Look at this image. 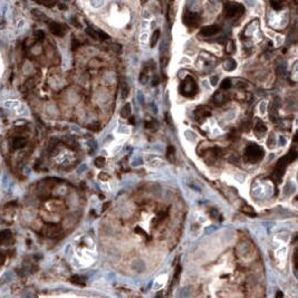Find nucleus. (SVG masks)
I'll return each instance as SVG.
<instances>
[{
    "mask_svg": "<svg viewBox=\"0 0 298 298\" xmlns=\"http://www.w3.org/2000/svg\"><path fill=\"white\" fill-rule=\"evenodd\" d=\"M297 158H298L297 151L290 150L286 155L282 156V159H279V161L277 162V164H276V167H275V170H273V174H271V178H273V180L275 181L276 183L282 178V175H284L285 171H286V167H288V164L294 162Z\"/></svg>",
    "mask_w": 298,
    "mask_h": 298,
    "instance_id": "f257e3e1",
    "label": "nucleus"
},
{
    "mask_svg": "<svg viewBox=\"0 0 298 298\" xmlns=\"http://www.w3.org/2000/svg\"><path fill=\"white\" fill-rule=\"evenodd\" d=\"M180 92L186 97H193L198 93V85L192 76H186L180 85Z\"/></svg>",
    "mask_w": 298,
    "mask_h": 298,
    "instance_id": "f03ea898",
    "label": "nucleus"
},
{
    "mask_svg": "<svg viewBox=\"0 0 298 298\" xmlns=\"http://www.w3.org/2000/svg\"><path fill=\"white\" fill-rule=\"evenodd\" d=\"M263 158L264 150L263 148H260L259 145L250 144L249 146H247L246 151H245V159H246V161L250 162V163H256V162H259Z\"/></svg>",
    "mask_w": 298,
    "mask_h": 298,
    "instance_id": "7ed1b4c3",
    "label": "nucleus"
},
{
    "mask_svg": "<svg viewBox=\"0 0 298 298\" xmlns=\"http://www.w3.org/2000/svg\"><path fill=\"white\" fill-rule=\"evenodd\" d=\"M245 12L244 6L240 3H228L226 6V16L228 18H235L239 17Z\"/></svg>",
    "mask_w": 298,
    "mask_h": 298,
    "instance_id": "20e7f679",
    "label": "nucleus"
},
{
    "mask_svg": "<svg viewBox=\"0 0 298 298\" xmlns=\"http://www.w3.org/2000/svg\"><path fill=\"white\" fill-rule=\"evenodd\" d=\"M43 235L48 237V238H57L63 233V229L62 227L57 226V224H46L43 227Z\"/></svg>",
    "mask_w": 298,
    "mask_h": 298,
    "instance_id": "39448f33",
    "label": "nucleus"
},
{
    "mask_svg": "<svg viewBox=\"0 0 298 298\" xmlns=\"http://www.w3.org/2000/svg\"><path fill=\"white\" fill-rule=\"evenodd\" d=\"M183 22L184 25H186L188 27L197 26L200 22V16L198 14H194V12H188V14L184 15Z\"/></svg>",
    "mask_w": 298,
    "mask_h": 298,
    "instance_id": "423d86ee",
    "label": "nucleus"
},
{
    "mask_svg": "<svg viewBox=\"0 0 298 298\" xmlns=\"http://www.w3.org/2000/svg\"><path fill=\"white\" fill-rule=\"evenodd\" d=\"M48 25H49V29H50V31H52L53 35L58 36V37H63V36L65 35L66 30H67V28H66L65 26L60 25V24H58V22L50 21Z\"/></svg>",
    "mask_w": 298,
    "mask_h": 298,
    "instance_id": "0eeeda50",
    "label": "nucleus"
},
{
    "mask_svg": "<svg viewBox=\"0 0 298 298\" xmlns=\"http://www.w3.org/2000/svg\"><path fill=\"white\" fill-rule=\"evenodd\" d=\"M220 31V27L218 25H211L203 27L202 29L200 30V35L202 37H212V36L217 35Z\"/></svg>",
    "mask_w": 298,
    "mask_h": 298,
    "instance_id": "6e6552de",
    "label": "nucleus"
},
{
    "mask_svg": "<svg viewBox=\"0 0 298 298\" xmlns=\"http://www.w3.org/2000/svg\"><path fill=\"white\" fill-rule=\"evenodd\" d=\"M12 242V233L10 230L5 229L0 231V245L9 246Z\"/></svg>",
    "mask_w": 298,
    "mask_h": 298,
    "instance_id": "1a4fd4ad",
    "label": "nucleus"
},
{
    "mask_svg": "<svg viewBox=\"0 0 298 298\" xmlns=\"http://www.w3.org/2000/svg\"><path fill=\"white\" fill-rule=\"evenodd\" d=\"M27 145V139L22 136H17L12 140V143H11V149L12 150H20V149L25 148Z\"/></svg>",
    "mask_w": 298,
    "mask_h": 298,
    "instance_id": "9d476101",
    "label": "nucleus"
},
{
    "mask_svg": "<svg viewBox=\"0 0 298 298\" xmlns=\"http://www.w3.org/2000/svg\"><path fill=\"white\" fill-rule=\"evenodd\" d=\"M254 133L258 135V136H260V135H264L267 132V126H266V124L264 123L261 120H257L256 121V124H254Z\"/></svg>",
    "mask_w": 298,
    "mask_h": 298,
    "instance_id": "9b49d317",
    "label": "nucleus"
},
{
    "mask_svg": "<svg viewBox=\"0 0 298 298\" xmlns=\"http://www.w3.org/2000/svg\"><path fill=\"white\" fill-rule=\"evenodd\" d=\"M31 15L35 17V19L39 20V21L47 22V24H49L50 22V19L48 18V16L45 15L44 12H41V11L38 10V9H33V10H31Z\"/></svg>",
    "mask_w": 298,
    "mask_h": 298,
    "instance_id": "f8f14e48",
    "label": "nucleus"
},
{
    "mask_svg": "<svg viewBox=\"0 0 298 298\" xmlns=\"http://www.w3.org/2000/svg\"><path fill=\"white\" fill-rule=\"evenodd\" d=\"M240 211L244 214H246V216L252 217V218L257 216V213H256V211L254 210V208H252V207H250L249 204H242L240 207Z\"/></svg>",
    "mask_w": 298,
    "mask_h": 298,
    "instance_id": "ddd939ff",
    "label": "nucleus"
},
{
    "mask_svg": "<svg viewBox=\"0 0 298 298\" xmlns=\"http://www.w3.org/2000/svg\"><path fill=\"white\" fill-rule=\"evenodd\" d=\"M131 112H132V107L130 103H126L122 109H121V116L124 118H129L131 116Z\"/></svg>",
    "mask_w": 298,
    "mask_h": 298,
    "instance_id": "4468645a",
    "label": "nucleus"
},
{
    "mask_svg": "<svg viewBox=\"0 0 298 298\" xmlns=\"http://www.w3.org/2000/svg\"><path fill=\"white\" fill-rule=\"evenodd\" d=\"M64 142H65V144L67 145L68 148H71V149H74V150H76V149L78 148V143L75 141L74 137L66 136L65 139H64Z\"/></svg>",
    "mask_w": 298,
    "mask_h": 298,
    "instance_id": "2eb2a0df",
    "label": "nucleus"
},
{
    "mask_svg": "<svg viewBox=\"0 0 298 298\" xmlns=\"http://www.w3.org/2000/svg\"><path fill=\"white\" fill-rule=\"evenodd\" d=\"M36 84H37V82H36L35 78H34V77H30V78H28V80L24 83L22 87L25 88L26 90H29V89H33V88L36 86Z\"/></svg>",
    "mask_w": 298,
    "mask_h": 298,
    "instance_id": "dca6fc26",
    "label": "nucleus"
},
{
    "mask_svg": "<svg viewBox=\"0 0 298 298\" xmlns=\"http://www.w3.org/2000/svg\"><path fill=\"white\" fill-rule=\"evenodd\" d=\"M69 280H71V284L77 285V286H84V285H85L84 278H83V277H80V276H78V275H74V276H71Z\"/></svg>",
    "mask_w": 298,
    "mask_h": 298,
    "instance_id": "f3484780",
    "label": "nucleus"
},
{
    "mask_svg": "<svg viewBox=\"0 0 298 298\" xmlns=\"http://www.w3.org/2000/svg\"><path fill=\"white\" fill-rule=\"evenodd\" d=\"M167 159L170 162H174L175 160V149L172 145H169L167 149Z\"/></svg>",
    "mask_w": 298,
    "mask_h": 298,
    "instance_id": "a211bd4d",
    "label": "nucleus"
},
{
    "mask_svg": "<svg viewBox=\"0 0 298 298\" xmlns=\"http://www.w3.org/2000/svg\"><path fill=\"white\" fill-rule=\"evenodd\" d=\"M223 67H224V69H227L228 71H231L237 67V63H236V60H233V59H228L224 62Z\"/></svg>",
    "mask_w": 298,
    "mask_h": 298,
    "instance_id": "6ab92c4d",
    "label": "nucleus"
},
{
    "mask_svg": "<svg viewBox=\"0 0 298 298\" xmlns=\"http://www.w3.org/2000/svg\"><path fill=\"white\" fill-rule=\"evenodd\" d=\"M181 271H182V267H181L180 265H177V267H175V270H174V275H173L172 285L177 284V282H179V279H180V275H181Z\"/></svg>",
    "mask_w": 298,
    "mask_h": 298,
    "instance_id": "aec40b11",
    "label": "nucleus"
},
{
    "mask_svg": "<svg viewBox=\"0 0 298 298\" xmlns=\"http://www.w3.org/2000/svg\"><path fill=\"white\" fill-rule=\"evenodd\" d=\"M160 35H161V33H160L159 29H156L155 31L152 34V37H151V43H150L151 47H154L156 45V43H158V40H159V38H160Z\"/></svg>",
    "mask_w": 298,
    "mask_h": 298,
    "instance_id": "412c9836",
    "label": "nucleus"
},
{
    "mask_svg": "<svg viewBox=\"0 0 298 298\" xmlns=\"http://www.w3.org/2000/svg\"><path fill=\"white\" fill-rule=\"evenodd\" d=\"M85 33H86V35L89 36L90 38H93L94 40H97V39H99L97 31H96V30H94L93 28H90V27L86 28V29H85Z\"/></svg>",
    "mask_w": 298,
    "mask_h": 298,
    "instance_id": "4be33fe9",
    "label": "nucleus"
},
{
    "mask_svg": "<svg viewBox=\"0 0 298 298\" xmlns=\"http://www.w3.org/2000/svg\"><path fill=\"white\" fill-rule=\"evenodd\" d=\"M213 102L216 103V104L221 105L226 102V97H224L221 93H216V95L213 96Z\"/></svg>",
    "mask_w": 298,
    "mask_h": 298,
    "instance_id": "5701e85b",
    "label": "nucleus"
},
{
    "mask_svg": "<svg viewBox=\"0 0 298 298\" xmlns=\"http://www.w3.org/2000/svg\"><path fill=\"white\" fill-rule=\"evenodd\" d=\"M270 5L275 10H280L282 8V0H270Z\"/></svg>",
    "mask_w": 298,
    "mask_h": 298,
    "instance_id": "b1692460",
    "label": "nucleus"
},
{
    "mask_svg": "<svg viewBox=\"0 0 298 298\" xmlns=\"http://www.w3.org/2000/svg\"><path fill=\"white\" fill-rule=\"evenodd\" d=\"M94 163H95L96 167H99V169H102V167H104V165H105V159L103 158V156H99V158H96V159H95Z\"/></svg>",
    "mask_w": 298,
    "mask_h": 298,
    "instance_id": "393cba45",
    "label": "nucleus"
},
{
    "mask_svg": "<svg viewBox=\"0 0 298 298\" xmlns=\"http://www.w3.org/2000/svg\"><path fill=\"white\" fill-rule=\"evenodd\" d=\"M220 87H221V89H229V88L231 87V80H230L229 78L223 80L221 85H220Z\"/></svg>",
    "mask_w": 298,
    "mask_h": 298,
    "instance_id": "a878e982",
    "label": "nucleus"
},
{
    "mask_svg": "<svg viewBox=\"0 0 298 298\" xmlns=\"http://www.w3.org/2000/svg\"><path fill=\"white\" fill-rule=\"evenodd\" d=\"M87 129L90 130V131H93V132H97L101 130V125H99V122H94V123L89 124V125L87 126Z\"/></svg>",
    "mask_w": 298,
    "mask_h": 298,
    "instance_id": "bb28decb",
    "label": "nucleus"
},
{
    "mask_svg": "<svg viewBox=\"0 0 298 298\" xmlns=\"http://www.w3.org/2000/svg\"><path fill=\"white\" fill-rule=\"evenodd\" d=\"M140 83L141 84H146V82H148V74H146V71H142V73L140 74Z\"/></svg>",
    "mask_w": 298,
    "mask_h": 298,
    "instance_id": "cd10ccee",
    "label": "nucleus"
},
{
    "mask_svg": "<svg viewBox=\"0 0 298 298\" xmlns=\"http://www.w3.org/2000/svg\"><path fill=\"white\" fill-rule=\"evenodd\" d=\"M210 216L212 217V219H214V220H218V219L221 218V216H220V213H219V211L217 210V209H211Z\"/></svg>",
    "mask_w": 298,
    "mask_h": 298,
    "instance_id": "c85d7f7f",
    "label": "nucleus"
},
{
    "mask_svg": "<svg viewBox=\"0 0 298 298\" xmlns=\"http://www.w3.org/2000/svg\"><path fill=\"white\" fill-rule=\"evenodd\" d=\"M35 36L37 40H43V39H45V33L43 30H36Z\"/></svg>",
    "mask_w": 298,
    "mask_h": 298,
    "instance_id": "c756f323",
    "label": "nucleus"
},
{
    "mask_svg": "<svg viewBox=\"0 0 298 298\" xmlns=\"http://www.w3.org/2000/svg\"><path fill=\"white\" fill-rule=\"evenodd\" d=\"M97 34H99V38L102 39V40H106V39H108V35H107L106 33H104L103 30L99 29L97 30Z\"/></svg>",
    "mask_w": 298,
    "mask_h": 298,
    "instance_id": "7c9ffc66",
    "label": "nucleus"
},
{
    "mask_svg": "<svg viewBox=\"0 0 298 298\" xmlns=\"http://www.w3.org/2000/svg\"><path fill=\"white\" fill-rule=\"evenodd\" d=\"M129 93H130L129 86H127V84H125L123 86V89H122V97H123V99H126V97L129 96Z\"/></svg>",
    "mask_w": 298,
    "mask_h": 298,
    "instance_id": "2f4dec72",
    "label": "nucleus"
},
{
    "mask_svg": "<svg viewBox=\"0 0 298 298\" xmlns=\"http://www.w3.org/2000/svg\"><path fill=\"white\" fill-rule=\"evenodd\" d=\"M80 46V41L77 40L76 38H73V40H71V50H76Z\"/></svg>",
    "mask_w": 298,
    "mask_h": 298,
    "instance_id": "473e14b6",
    "label": "nucleus"
},
{
    "mask_svg": "<svg viewBox=\"0 0 298 298\" xmlns=\"http://www.w3.org/2000/svg\"><path fill=\"white\" fill-rule=\"evenodd\" d=\"M109 178H111V177H109L106 172H101L99 174V180H102V181H107Z\"/></svg>",
    "mask_w": 298,
    "mask_h": 298,
    "instance_id": "72a5a7b5",
    "label": "nucleus"
},
{
    "mask_svg": "<svg viewBox=\"0 0 298 298\" xmlns=\"http://www.w3.org/2000/svg\"><path fill=\"white\" fill-rule=\"evenodd\" d=\"M218 80H219V77L214 75V76H212L210 78V84L212 85V86H217V85H218Z\"/></svg>",
    "mask_w": 298,
    "mask_h": 298,
    "instance_id": "f704fd0d",
    "label": "nucleus"
},
{
    "mask_svg": "<svg viewBox=\"0 0 298 298\" xmlns=\"http://www.w3.org/2000/svg\"><path fill=\"white\" fill-rule=\"evenodd\" d=\"M112 49L116 53H121L122 50V46L120 44H112Z\"/></svg>",
    "mask_w": 298,
    "mask_h": 298,
    "instance_id": "c9c22d12",
    "label": "nucleus"
},
{
    "mask_svg": "<svg viewBox=\"0 0 298 298\" xmlns=\"http://www.w3.org/2000/svg\"><path fill=\"white\" fill-rule=\"evenodd\" d=\"M268 146L269 148H273V146H275V137H273V135H270V137H269Z\"/></svg>",
    "mask_w": 298,
    "mask_h": 298,
    "instance_id": "e433bc0d",
    "label": "nucleus"
},
{
    "mask_svg": "<svg viewBox=\"0 0 298 298\" xmlns=\"http://www.w3.org/2000/svg\"><path fill=\"white\" fill-rule=\"evenodd\" d=\"M71 24H73V25H74L76 28H80V27H82V26H80V24L78 22V20H77L76 18H71Z\"/></svg>",
    "mask_w": 298,
    "mask_h": 298,
    "instance_id": "4c0bfd02",
    "label": "nucleus"
},
{
    "mask_svg": "<svg viewBox=\"0 0 298 298\" xmlns=\"http://www.w3.org/2000/svg\"><path fill=\"white\" fill-rule=\"evenodd\" d=\"M294 265L298 270V251H295V254H294Z\"/></svg>",
    "mask_w": 298,
    "mask_h": 298,
    "instance_id": "58836bf2",
    "label": "nucleus"
},
{
    "mask_svg": "<svg viewBox=\"0 0 298 298\" xmlns=\"http://www.w3.org/2000/svg\"><path fill=\"white\" fill-rule=\"evenodd\" d=\"M5 260H6V256H5V254H3L2 251H0V266H2V265H3V263H5Z\"/></svg>",
    "mask_w": 298,
    "mask_h": 298,
    "instance_id": "ea45409f",
    "label": "nucleus"
},
{
    "mask_svg": "<svg viewBox=\"0 0 298 298\" xmlns=\"http://www.w3.org/2000/svg\"><path fill=\"white\" fill-rule=\"evenodd\" d=\"M265 112H266V103H265V102H263V103L260 104V113H261V114H264Z\"/></svg>",
    "mask_w": 298,
    "mask_h": 298,
    "instance_id": "a19ab883",
    "label": "nucleus"
},
{
    "mask_svg": "<svg viewBox=\"0 0 298 298\" xmlns=\"http://www.w3.org/2000/svg\"><path fill=\"white\" fill-rule=\"evenodd\" d=\"M159 83H160L159 77L155 76V77L153 78V82H152V86H158V85H159Z\"/></svg>",
    "mask_w": 298,
    "mask_h": 298,
    "instance_id": "79ce46f5",
    "label": "nucleus"
},
{
    "mask_svg": "<svg viewBox=\"0 0 298 298\" xmlns=\"http://www.w3.org/2000/svg\"><path fill=\"white\" fill-rule=\"evenodd\" d=\"M88 146H89V148H92L93 150H95V149H96V142H95V141H90V142H88Z\"/></svg>",
    "mask_w": 298,
    "mask_h": 298,
    "instance_id": "37998d69",
    "label": "nucleus"
},
{
    "mask_svg": "<svg viewBox=\"0 0 298 298\" xmlns=\"http://www.w3.org/2000/svg\"><path fill=\"white\" fill-rule=\"evenodd\" d=\"M246 2L248 3L250 7H254V6L256 5V1H254V0H246Z\"/></svg>",
    "mask_w": 298,
    "mask_h": 298,
    "instance_id": "c03bdc74",
    "label": "nucleus"
},
{
    "mask_svg": "<svg viewBox=\"0 0 298 298\" xmlns=\"http://www.w3.org/2000/svg\"><path fill=\"white\" fill-rule=\"evenodd\" d=\"M275 298H284V295H282V291H277L276 293V297Z\"/></svg>",
    "mask_w": 298,
    "mask_h": 298,
    "instance_id": "a18cd8bd",
    "label": "nucleus"
},
{
    "mask_svg": "<svg viewBox=\"0 0 298 298\" xmlns=\"http://www.w3.org/2000/svg\"><path fill=\"white\" fill-rule=\"evenodd\" d=\"M139 97H140V102H141V103H143V102H144V97L142 96V93H141V92L139 93Z\"/></svg>",
    "mask_w": 298,
    "mask_h": 298,
    "instance_id": "49530a36",
    "label": "nucleus"
},
{
    "mask_svg": "<svg viewBox=\"0 0 298 298\" xmlns=\"http://www.w3.org/2000/svg\"><path fill=\"white\" fill-rule=\"evenodd\" d=\"M155 298H163V295H162V293L160 291V293H158L155 295Z\"/></svg>",
    "mask_w": 298,
    "mask_h": 298,
    "instance_id": "de8ad7c7",
    "label": "nucleus"
},
{
    "mask_svg": "<svg viewBox=\"0 0 298 298\" xmlns=\"http://www.w3.org/2000/svg\"><path fill=\"white\" fill-rule=\"evenodd\" d=\"M130 123H131V124H134V123H135V118L133 117V116H132V117H130Z\"/></svg>",
    "mask_w": 298,
    "mask_h": 298,
    "instance_id": "09e8293b",
    "label": "nucleus"
},
{
    "mask_svg": "<svg viewBox=\"0 0 298 298\" xmlns=\"http://www.w3.org/2000/svg\"><path fill=\"white\" fill-rule=\"evenodd\" d=\"M85 169H86V167H85V165H83V167H82V169H80H80H78V173L83 172V171H84Z\"/></svg>",
    "mask_w": 298,
    "mask_h": 298,
    "instance_id": "8fccbe9b",
    "label": "nucleus"
},
{
    "mask_svg": "<svg viewBox=\"0 0 298 298\" xmlns=\"http://www.w3.org/2000/svg\"><path fill=\"white\" fill-rule=\"evenodd\" d=\"M59 8L62 9V10H66V8H67V7H66L65 5H59Z\"/></svg>",
    "mask_w": 298,
    "mask_h": 298,
    "instance_id": "3c124183",
    "label": "nucleus"
},
{
    "mask_svg": "<svg viewBox=\"0 0 298 298\" xmlns=\"http://www.w3.org/2000/svg\"><path fill=\"white\" fill-rule=\"evenodd\" d=\"M297 239H298V232L296 233V236H295V237H294V240H293V241H296V240H297Z\"/></svg>",
    "mask_w": 298,
    "mask_h": 298,
    "instance_id": "603ef678",
    "label": "nucleus"
},
{
    "mask_svg": "<svg viewBox=\"0 0 298 298\" xmlns=\"http://www.w3.org/2000/svg\"><path fill=\"white\" fill-rule=\"evenodd\" d=\"M1 88H2V85L0 84V90H1Z\"/></svg>",
    "mask_w": 298,
    "mask_h": 298,
    "instance_id": "864d4df0",
    "label": "nucleus"
}]
</instances>
